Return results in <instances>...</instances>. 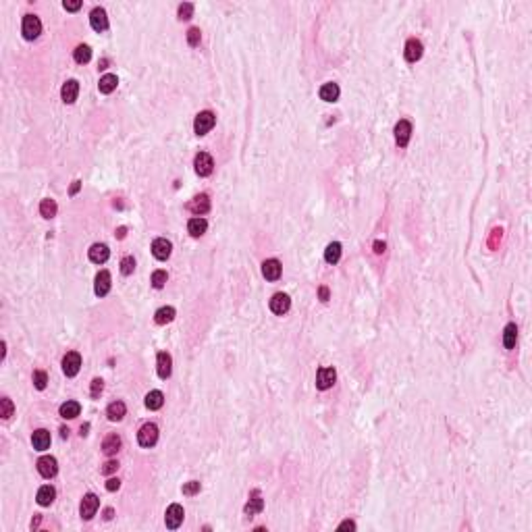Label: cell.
<instances>
[{"mask_svg": "<svg viewBox=\"0 0 532 532\" xmlns=\"http://www.w3.org/2000/svg\"><path fill=\"white\" fill-rule=\"evenodd\" d=\"M156 441H158V426H156V424L148 422V424H144L142 428H139V432H137V443L142 445V447H154Z\"/></svg>", "mask_w": 532, "mask_h": 532, "instance_id": "cell-1", "label": "cell"}, {"mask_svg": "<svg viewBox=\"0 0 532 532\" xmlns=\"http://www.w3.org/2000/svg\"><path fill=\"white\" fill-rule=\"evenodd\" d=\"M214 123H216V117H214V113H210V111H204V113H200L198 117H195V121H193V129H195V133L198 135H206L210 131V129L214 127Z\"/></svg>", "mask_w": 532, "mask_h": 532, "instance_id": "cell-2", "label": "cell"}, {"mask_svg": "<svg viewBox=\"0 0 532 532\" xmlns=\"http://www.w3.org/2000/svg\"><path fill=\"white\" fill-rule=\"evenodd\" d=\"M21 31H23L25 40H36L42 34V23L36 15H25L23 17V25H21Z\"/></svg>", "mask_w": 532, "mask_h": 532, "instance_id": "cell-3", "label": "cell"}, {"mask_svg": "<svg viewBox=\"0 0 532 532\" xmlns=\"http://www.w3.org/2000/svg\"><path fill=\"white\" fill-rule=\"evenodd\" d=\"M98 505H100V499H98L94 493H88L83 499H81V505H79V514L83 520H92L98 512Z\"/></svg>", "mask_w": 532, "mask_h": 532, "instance_id": "cell-4", "label": "cell"}, {"mask_svg": "<svg viewBox=\"0 0 532 532\" xmlns=\"http://www.w3.org/2000/svg\"><path fill=\"white\" fill-rule=\"evenodd\" d=\"M193 167H195V173H198L200 177H208L212 173V169H214V160H212V156L208 154V152H200V154L195 156V160H193Z\"/></svg>", "mask_w": 532, "mask_h": 532, "instance_id": "cell-5", "label": "cell"}, {"mask_svg": "<svg viewBox=\"0 0 532 532\" xmlns=\"http://www.w3.org/2000/svg\"><path fill=\"white\" fill-rule=\"evenodd\" d=\"M410 137H412V123L408 118H401V121L395 125V142L399 148H406L410 144Z\"/></svg>", "mask_w": 532, "mask_h": 532, "instance_id": "cell-6", "label": "cell"}, {"mask_svg": "<svg viewBox=\"0 0 532 532\" xmlns=\"http://www.w3.org/2000/svg\"><path fill=\"white\" fill-rule=\"evenodd\" d=\"M81 368V355L77 352H69L62 357V372L67 376H75Z\"/></svg>", "mask_w": 532, "mask_h": 532, "instance_id": "cell-7", "label": "cell"}, {"mask_svg": "<svg viewBox=\"0 0 532 532\" xmlns=\"http://www.w3.org/2000/svg\"><path fill=\"white\" fill-rule=\"evenodd\" d=\"M335 381H337V372H335V368H320L318 374H316V387L320 391H327L335 385Z\"/></svg>", "mask_w": 532, "mask_h": 532, "instance_id": "cell-8", "label": "cell"}, {"mask_svg": "<svg viewBox=\"0 0 532 532\" xmlns=\"http://www.w3.org/2000/svg\"><path fill=\"white\" fill-rule=\"evenodd\" d=\"M38 472L44 476V478H52V476H57V472H59L57 460H54L52 455H44V458H40L38 460Z\"/></svg>", "mask_w": 532, "mask_h": 532, "instance_id": "cell-9", "label": "cell"}, {"mask_svg": "<svg viewBox=\"0 0 532 532\" xmlns=\"http://www.w3.org/2000/svg\"><path fill=\"white\" fill-rule=\"evenodd\" d=\"M183 507L179 505V503H173L169 509H167V516H165V522H167V528H171V530H175V528H179L181 526V522H183Z\"/></svg>", "mask_w": 532, "mask_h": 532, "instance_id": "cell-10", "label": "cell"}, {"mask_svg": "<svg viewBox=\"0 0 532 532\" xmlns=\"http://www.w3.org/2000/svg\"><path fill=\"white\" fill-rule=\"evenodd\" d=\"M289 308H291V297L287 293H275L273 299H270V310L279 314V316H283V314L289 312Z\"/></svg>", "mask_w": 532, "mask_h": 532, "instance_id": "cell-11", "label": "cell"}, {"mask_svg": "<svg viewBox=\"0 0 532 532\" xmlns=\"http://www.w3.org/2000/svg\"><path fill=\"white\" fill-rule=\"evenodd\" d=\"M173 252V243L169 239H165V237H158V239H154V243H152V254H154L156 260H167Z\"/></svg>", "mask_w": 532, "mask_h": 532, "instance_id": "cell-12", "label": "cell"}, {"mask_svg": "<svg viewBox=\"0 0 532 532\" xmlns=\"http://www.w3.org/2000/svg\"><path fill=\"white\" fill-rule=\"evenodd\" d=\"M90 23L96 31H104L108 29V17H106V10L102 6H96L90 15Z\"/></svg>", "mask_w": 532, "mask_h": 532, "instance_id": "cell-13", "label": "cell"}, {"mask_svg": "<svg viewBox=\"0 0 532 532\" xmlns=\"http://www.w3.org/2000/svg\"><path fill=\"white\" fill-rule=\"evenodd\" d=\"M281 262L277 258H270V260H264V264H262V275L266 281H277L281 277Z\"/></svg>", "mask_w": 532, "mask_h": 532, "instance_id": "cell-14", "label": "cell"}, {"mask_svg": "<svg viewBox=\"0 0 532 532\" xmlns=\"http://www.w3.org/2000/svg\"><path fill=\"white\" fill-rule=\"evenodd\" d=\"M189 210L193 212V214H198V216H202V214H206L210 210V198L206 193H200V195H195V198L189 202Z\"/></svg>", "mask_w": 532, "mask_h": 532, "instance_id": "cell-15", "label": "cell"}, {"mask_svg": "<svg viewBox=\"0 0 532 532\" xmlns=\"http://www.w3.org/2000/svg\"><path fill=\"white\" fill-rule=\"evenodd\" d=\"M94 291H96V296H100V297L111 291V273H108V270H100V273L96 275Z\"/></svg>", "mask_w": 532, "mask_h": 532, "instance_id": "cell-16", "label": "cell"}, {"mask_svg": "<svg viewBox=\"0 0 532 532\" xmlns=\"http://www.w3.org/2000/svg\"><path fill=\"white\" fill-rule=\"evenodd\" d=\"M50 432L46 428H38L34 435H31V443H34V449L38 451H46L50 447Z\"/></svg>", "mask_w": 532, "mask_h": 532, "instance_id": "cell-17", "label": "cell"}, {"mask_svg": "<svg viewBox=\"0 0 532 532\" xmlns=\"http://www.w3.org/2000/svg\"><path fill=\"white\" fill-rule=\"evenodd\" d=\"M77 94H79V83L75 81V79H69L67 83L62 85V90H60V96H62V102L64 104H73L75 100H77Z\"/></svg>", "mask_w": 532, "mask_h": 532, "instance_id": "cell-18", "label": "cell"}, {"mask_svg": "<svg viewBox=\"0 0 532 532\" xmlns=\"http://www.w3.org/2000/svg\"><path fill=\"white\" fill-rule=\"evenodd\" d=\"M108 256H111V249H108V245H104V243H94L90 247V260L94 264H104L108 260Z\"/></svg>", "mask_w": 532, "mask_h": 532, "instance_id": "cell-19", "label": "cell"}, {"mask_svg": "<svg viewBox=\"0 0 532 532\" xmlns=\"http://www.w3.org/2000/svg\"><path fill=\"white\" fill-rule=\"evenodd\" d=\"M422 42L416 40V38H410L408 40V44H406V60L410 62H416L420 57H422Z\"/></svg>", "mask_w": 532, "mask_h": 532, "instance_id": "cell-20", "label": "cell"}, {"mask_svg": "<svg viewBox=\"0 0 532 532\" xmlns=\"http://www.w3.org/2000/svg\"><path fill=\"white\" fill-rule=\"evenodd\" d=\"M156 368H158V376H160V378H169V376H171L173 360H171V355H169L167 352H160V354H158Z\"/></svg>", "mask_w": 532, "mask_h": 532, "instance_id": "cell-21", "label": "cell"}, {"mask_svg": "<svg viewBox=\"0 0 532 532\" xmlns=\"http://www.w3.org/2000/svg\"><path fill=\"white\" fill-rule=\"evenodd\" d=\"M206 229H208V223H206V219H202V216H195V219H191L187 223V231L191 237H200L206 233Z\"/></svg>", "mask_w": 532, "mask_h": 532, "instance_id": "cell-22", "label": "cell"}, {"mask_svg": "<svg viewBox=\"0 0 532 532\" xmlns=\"http://www.w3.org/2000/svg\"><path fill=\"white\" fill-rule=\"evenodd\" d=\"M320 100H324V102H335L339 98V85L337 83H324L322 88H320Z\"/></svg>", "mask_w": 532, "mask_h": 532, "instance_id": "cell-23", "label": "cell"}, {"mask_svg": "<svg viewBox=\"0 0 532 532\" xmlns=\"http://www.w3.org/2000/svg\"><path fill=\"white\" fill-rule=\"evenodd\" d=\"M54 497H57V491H54V486H50V484H44V486H40V491H38V503L42 505V507H46V505H50L52 501H54Z\"/></svg>", "mask_w": 532, "mask_h": 532, "instance_id": "cell-24", "label": "cell"}, {"mask_svg": "<svg viewBox=\"0 0 532 532\" xmlns=\"http://www.w3.org/2000/svg\"><path fill=\"white\" fill-rule=\"evenodd\" d=\"M118 449H121V437H118V435H108V437L104 439V443H102V451H104V455H108V458H111V455H115Z\"/></svg>", "mask_w": 532, "mask_h": 532, "instance_id": "cell-25", "label": "cell"}, {"mask_svg": "<svg viewBox=\"0 0 532 532\" xmlns=\"http://www.w3.org/2000/svg\"><path fill=\"white\" fill-rule=\"evenodd\" d=\"M516 341H518V327L514 322H509L505 331H503V345H505V350H514L516 347Z\"/></svg>", "mask_w": 532, "mask_h": 532, "instance_id": "cell-26", "label": "cell"}, {"mask_svg": "<svg viewBox=\"0 0 532 532\" xmlns=\"http://www.w3.org/2000/svg\"><path fill=\"white\" fill-rule=\"evenodd\" d=\"M339 258H341V243L339 241L329 243L327 249H324V260H327L329 264H337Z\"/></svg>", "mask_w": 532, "mask_h": 532, "instance_id": "cell-27", "label": "cell"}, {"mask_svg": "<svg viewBox=\"0 0 532 532\" xmlns=\"http://www.w3.org/2000/svg\"><path fill=\"white\" fill-rule=\"evenodd\" d=\"M125 412H127V408H125L123 401H113V404L108 406V410H106V416L111 418L113 422H118L125 416Z\"/></svg>", "mask_w": 532, "mask_h": 532, "instance_id": "cell-28", "label": "cell"}, {"mask_svg": "<svg viewBox=\"0 0 532 532\" xmlns=\"http://www.w3.org/2000/svg\"><path fill=\"white\" fill-rule=\"evenodd\" d=\"M79 412H81V406L77 404V401H67V404H62V406H60V416H62V418H67V420L77 418V416H79Z\"/></svg>", "mask_w": 532, "mask_h": 532, "instance_id": "cell-29", "label": "cell"}, {"mask_svg": "<svg viewBox=\"0 0 532 532\" xmlns=\"http://www.w3.org/2000/svg\"><path fill=\"white\" fill-rule=\"evenodd\" d=\"M262 507H264V501H262V499H260L258 491H254V497L249 499L247 505H245V514H247L249 518H252V516H256V514L262 512Z\"/></svg>", "mask_w": 532, "mask_h": 532, "instance_id": "cell-30", "label": "cell"}, {"mask_svg": "<svg viewBox=\"0 0 532 532\" xmlns=\"http://www.w3.org/2000/svg\"><path fill=\"white\" fill-rule=\"evenodd\" d=\"M117 83H118L117 75L108 73V75H104V77L100 79V83H98V88H100V92H102V94H111V92H115V90H117Z\"/></svg>", "mask_w": 532, "mask_h": 532, "instance_id": "cell-31", "label": "cell"}, {"mask_svg": "<svg viewBox=\"0 0 532 532\" xmlns=\"http://www.w3.org/2000/svg\"><path fill=\"white\" fill-rule=\"evenodd\" d=\"M162 404H165V395L160 391H150L146 395V408L148 410H160Z\"/></svg>", "mask_w": 532, "mask_h": 532, "instance_id": "cell-32", "label": "cell"}, {"mask_svg": "<svg viewBox=\"0 0 532 532\" xmlns=\"http://www.w3.org/2000/svg\"><path fill=\"white\" fill-rule=\"evenodd\" d=\"M57 210H59V206H57V202H54V200H50V198L42 200V204H40V214L44 216V219H52V216L57 214Z\"/></svg>", "mask_w": 532, "mask_h": 532, "instance_id": "cell-33", "label": "cell"}, {"mask_svg": "<svg viewBox=\"0 0 532 532\" xmlns=\"http://www.w3.org/2000/svg\"><path fill=\"white\" fill-rule=\"evenodd\" d=\"M173 318H175V308H171V306L160 308V310L154 314L156 324H167V322H171Z\"/></svg>", "mask_w": 532, "mask_h": 532, "instance_id": "cell-34", "label": "cell"}, {"mask_svg": "<svg viewBox=\"0 0 532 532\" xmlns=\"http://www.w3.org/2000/svg\"><path fill=\"white\" fill-rule=\"evenodd\" d=\"M90 59H92V48H90V46L81 44V46H77V48H75V60H77L79 64H85V62H90Z\"/></svg>", "mask_w": 532, "mask_h": 532, "instance_id": "cell-35", "label": "cell"}, {"mask_svg": "<svg viewBox=\"0 0 532 532\" xmlns=\"http://www.w3.org/2000/svg\"><path fill=\"white\" fill-rule=\"evenodd\" d=\"M13 412H15L13 401H10L8 397H2V399H0V416H2L4 420H8L10 416H13Z\"/></svg>", "mask_w": 532, "mask_h": 532, "instance_id": "cell-36", "label": "cell"}, {"mask_svg": "<svg viewBox=\"0 0 532 532\" xmlns=\"http://www.w3.org/2000/svg\"><path fill=\"white\" fill-rule=\"evenodd\" d=\"M167 279H169V275L165 273V270H154V273H152V285H154L156 289H162L165 283H167Z\"/></svg>", "mask_w": 532, "mask_h": 532, "instance_id": "cell-37", "label": "cell"}, {"mask_svg": "<svg viewBox=\"0 0 532 532\" xmlns=\"http://www.w3.org/2000/svg\"><path fill=\"white\" fill-rule=\"evenodd\" d=\"M133 270H135V258L133 256H125L121 260V273L123 275H131Z\"/></svg>", "mask_w": 532, "mask_h": 532, "instance_id": "cell-38", "label": "cell"}, {"mask_svg": "<svg viewBox=\"0 0 532 532\" xmlns=\"http://www.w3.org/2000/svg\"><path fill=\"white\" fill-rule=\"evenodd\" d=\"M46 383H48V374L46 372H42V370H36L34 372V385H36V389H46Z\"/></svg>", "mask_w": 532, "mask_h": 532, "instance_id": "cell-39", "label": "cell"}, {"mask_svg": "<svg viewBox=\"0 0 532 532\" xmlns=\"http://www.w3.org/2000/svg\"><path fill=\"white\" fill-rule=\"evenodd\" d=\"M191 15H193V4L191 2L179 4V19H191Z\"/></svg>", "mask_w": 532, "mask_h": 532, "instance_id": "cell-40", "label": "cell"}, {"mask_svg": "<svg viewBox=\"0 0 532 532\" xmlns=\"http://www.w3.org/2000/svg\"><path fill=\"white\" fill-rule=\"evenodd\" d=\"M102 389H104V381H102V378H94V381H92V391H90V395H92L94 399H96V397H100Z\"/></svg>", "mask_w": 532, "mask_h": 532, "instance_id": "cell-41", "label": "cell"}, {"mask_svg": "<svg viewBox=\"0 0 532 532\" xmlns=\"http://www.w3.org/2000/svg\"><path fill=\"white\" fill-rule=\"evenodd\" d=\"M195 493H200V482L198 480H191L187 484H183V495H195Z\"/></svg>", "mask_w": 532, "mask_h": 532, "instance_id": "cell-42", "label": "cell"}, {"mask_svg": "<svg viewBox=\"0 0 532 532\" xmlns=\"http://www.w3.org/2000/svg\"><path fill=\"white\" fill-rule=\"evenodd\" d=\"M187 42H189V46H198L200 44V29L198 27H191L187 31Z\"/></svg>", "mask_w": 532, "mask_h": 532, "instance_id": "cell-43", "label": "cell"}, {"mask_svg": "<svg viewBox=\"0 0 532 532\" xmlns=\"http://www.w3.org/2000/svg\"><path fill=\"white\" fill-rule=\"evenodd\" d=\"M117 468H118V462L108 460V462L102 466V474H113V472H117Z\"/></svg>", "mask_w": 532, "mask_h": 532, "instance_id": "cell-44", "label": "cell"}, {"mask_svg": "<svg viewBox=\"0 0 532 532\" xmlns=\"http://www.w3.org/2000/svg\"><path fill=\"white\" fill-rule=\"evenodd\" d=\"M118 486H121V480H118V478H108L106 480V491H111V493L113 491H118Z\"/></svg>", "mask_w": 532, "mask_h": 532, "instance_id": "cell-45", "label": "cell"}, {"mask_svg": "<svg viewBox=\"0 0 532 532\" xmlns=\"http://www.w3.org/2000/svg\"><path fill=\"white\" fill-rule=\"evenodd\" d=\"M67 10H79L81 8V2L79 0H64V4H62Z\"/></svg>", "mask_w": 532, "mask_h": 532, "instance_id": "cell-46", "label": "cell"}, {"mask_svg": "<svg viewBox=\"0 0 532 532\" xmlns=\"http://www.w3.org/2000/svg\"><path fill=\"white\" fill-rule=\"evenodd\" d=\"M339 530H355V524L352 522V520H345V522L339 524Z\"/></svg>", "mask_w": 532, "mask_h": 532, "instance_id": "cell-47", "label": "cell"}, {"mask_svg": "<svg viewBox=\"0 0 532 532\" xmlns=\"http://www.w3.org/2000/svg\"><path fill=\"white\" fill-rule=\"evenodd\" d=\"M385 247H387L385 241H374V252H376V254H383V252H385Z\"/></svg>", "mask_w": 532, "mask_h": 532, "instance_id": "cell-48", "label": "cell"}, {"mask_svg": "<svg viewBox=\"0 0 532 532\" xmlns=\"http://www.w3.org/2000/svg\"><path fill=\"white\" fill-rule=\"evenodd\" d=\"M318 296H320L322 301H327V299H329V289H327V287H320V289H318Z\"/></svg>", "mask_w": 532, "mask_h": 532, "instance_id": "cell-49", "label": "cell"}, {"mask_svg": "<svg viewBox=\"0 0 532 532\" xmlns=\"http://www.w3.org/2000/svg\"><path fill=\"white\" fill-rule=\"evenodd\" d=\"M79 187H81V181H73V185H71V189H69V193H71V195H75V193H77V191H79Z\"/></svg>", "mask_w": 532, "mask_h": 532, "instance_id": "cell-50", "label": "cell"}, {"mask_svg": "<svg viewBox=\"0 0 532 532\" xmlns=\"http://www.w3.org/2000/svg\"><path fill=\"white\" fill-rule=\"evenodd\" d=\"M125 235H127V229H125V227H118V229H117V237H118V239H123Z\"/></svg>", "mask_w": 532, "mask_h": 532, "instance_id": "cell-51", "label": "cell"}, {"mask_svg": "<svg viewBox=\"0 0 532 532\" xmlns=\"http://www.w3.org/2000/svg\"><path fill=\"white\" fill-rule=\"evenodd\" d=\"M113 516H115V512H113V507H108V509H104V520H113Z\"/></svg>", "mask_w": 532, "mask_h": 532, "instance_id": "cell-52", "label": "cell"}, {"mask_svg": "<svg viewBox=\"0 0 532 532\" xmlns=\"http://www.w3.org/2000/svg\"><path fill=\"white\" fill-rule=\"evenodd\" d=\"M40 522H42V516H36V518H34V522H31V528H38Z\"/></svg>", "mask_w": 532, "mask_h": 532, "instance_id": "cell-53", "label": "cell"}, {"mask_svg": "<svg viewBox=\"0 0 532 532\" xmlns=\"http://www.w3.org/2000/svg\"><path fill=\"white\" fill-rule=\"evenodd\" d=\"M88 430H90V424H83V426H81V437L88 435Z\"/></svg>", "mask_w": 532, "mask_h": 532, "instance_id": "cell-54", "label": "cell"}, {"mask_svg": "<svg viewBox=\"0 0 532 532\" xmlns=\"http://www.w3.org/2000/svg\"><path fill=\"white\" fill-rule=\"evenodd\" d=\"M60 437H62V439H67V437H69V428H60Z\"/></svg>", "mask_w": 532, "mask_h": 532, "instance_id": "cell-55", "label": "cell"}, {"mask_svg": "<svg viewBox=\"0 0 532 532\" xmlns=\"http://www.w3.org/2000/svg\"><path fill=\"white\" fill-rule=\"evenodd\" d=\"M106 64H108V60H106V59H102V60H100V69H106Z\"/></svg>", "mask_w": 532, "mask_h": 532, "instance_id": "cell-56", "label": "cell"}]
</instances>
